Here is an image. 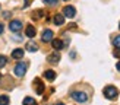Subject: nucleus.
<instances>
[{
    "instance_id": "f257e3e1",
    "label": "nucleus",
    "mask_w": 120,
    "mask_h": 105,
    "mask_svg": "<svg viewBox=\"0 0 120 105\" xmlns=\"http://www.w3.org/2000/svg\"><path fill=\"white\" fill-rule=\"evenodd\" d=\"M103 93H104V96H105L107 99H114V98L119 95V91H117V88H116V86L109 85V86H105V88H104Z\"/></svg>"
},
{
    "instance_id": "f03ea898",
    "label": "nucleus",
    "mask_w": 120,
    "mask_h": 105,
    "mask_svg": "<svg viewBox=\"0 0 120 105\" xmlns=\"http://www.w3.org/2000/svg\"><path fill=\"white\" fill-rule=\"evenodd\" d=\"M26 69H28V64L23 63V61H19V63L15 66L13 72H15V74L18 76V77H23V76H25V73H26Z\"/></svg>"
},
{
    "instance_id": "7ed1b4c3",
    "label": "nucleus",
    "mask_w": 120,
    "mask_h": 105,
    "mask_svg": "<svg viewBox=\"0 0 120 105\" xmlns=\"http://www.w3.org/2000/svg\"><path fill=\"white\" fill-rule=\"evenodd\" d=\"M70 98L73 99V101L76 102H79V104H83V102H86L88 101V95L85 92H81V91H76V92H72V95Z\"/></svg>"
},
{
    "instance_id": "20e7f679",
    "label": "nucleus",
    "mask_w": 120,
    "mask_h": 105,
    "mask_svg": "<svg viewBox=\"0 0 120 105\" xmlns=\"http://www.w3.org/2000/svg\"><path fill=\"white\" fill-rule=\"evenodd\" d=\"M75 15H76V9L73 6H64V9H63V16L64 18H73Z\"/></svg>"
},
{
    "instance_id": "39448f33",
    "label": "nucleus",
    "mask_w": 120,
    "mask_h": 105,
    "mask_svg": "<svg viewBox=\"0 0 120 105\" xmlns=\"http://www.w3.org/2000/svg\"><path fill=\"white\" fill-rule=\"evenodd\" d=\"M9 29L12 32H19L21 29H22V22L21 21H12L9 23Z\"/></svg>"
},
{
    "instance_id": "423d86ee",
    "label": "nucleus",
    "mask_w": 120,
    "mask_h": 105,
    "mask_svg": "<svg viewBox=\"0 0 120 105\" xmlns=\"http://www.w3.org/2000/svg\"><path fill=\"white\" fill-rule=\"evenodd\" d=\"M41 39H43L44 42H50V41L53 39V31L51 29H44L43 35H41Z\"/></svg>"
},
{
    "instance_id": "0eeeda50",
    "label": "nucleus",
    "mask_w": 120,
    "mask_h": 105,
    "mask_svg": "<svg viewBox=\"0 0 120 105\" xmlns=\"http://www.w3.org/2000/svg\"><path fill=\"white\" fill-rule=\"evenodd\" d=\"M34 86H35V92H37L38 95H41V93L44 92V83L40 79H35L34 80Z\"/></svg>"
},
{
    "instance_id": "6e6552de",
    "label": "nucleus",
    "mask_w": 120,
    "mask_h": 105,
    "mask_svg": "<svg viewBox=\"0 0 120 105\" xmlns=\"http://www.w3.org/2000/svg\"><path fill=\"white\" fill-rule=\"evenodd\" d=\"M50 42H51V45H53V48H54L56 51H59V50H62L63 48V47H64V42H63V41L62 39H54V38H53L51 41H50Z\"/></svg>"
},
{
    "instance_id": "1a4fd4ad",
    "label": "nucleus",
    "mask_w": 120,
    "mask_h": 105,
    "mask_svg": "<svg viewBox=\"0 0 120 105\" xmlns=\"http://www.w3.org/2000/svg\"><path fill=\"white\" fill-rule=\"evenodd\" d=\"M47 61L51 63V64L59 63V61H60V54H59V52H51V54L47 57Z\"/></svg>"
},
{
    "instance_id": "9d476101",
    "label": "nucleus",
    "mask_w": 120,
    "mask_h": 105,
    "mask_svg": "<svg viewBox=\"0 0 120 105\" xmlns=\"http://www.w3.org/2000/svg\"><path fill=\"white\" fill-rule=\"evenodd\" d=\"M35 34H37L35 28H34L32 25H28V26H26V29H25V35H26L28 38H34V37H35Z\"/></svg>"
},
{
    "instance_id": "9b49d317",
    "label": "nucleus",
    "mask_w": 120,
    "mask_h": 105,
    "mask_svg": "<svg viewBox=\"0 0 120 105\" xmlns=\"http://www.w3.org/2000/svg\"><path fill=\"white\" fill-rule=\"evenodd\" d=\"M44 77L47 80L53 82V80L56 79V72H54V70H45V72H44Z\"/></svg>"
},
{
    "instance_id": "f8f14e48",
    "label": "nucleus",
    "mask_w": 120,
    "mask_h": 105,
    "mask_svg": "<svg viewBox=\"0 0 120 105\" xmlns=\"http://www.w3.org/2000/svg\"><path fill=\"white\" fill-rule=\"evenodd\" d=\"M23 54H25V52H23V50H22V48H16V50L12 51V57L16 58V60H18V58H22V57H23Z\"/></svg>"
},
{
    "instance_id": "ddd939ff",
    "label": "nucleus",
    "mask_w": 120,
    "mask_h": 105,
    "mask_svg": "<svg viewBox=\"0 0 120 105\" xmlns=\"http://www.w3.org/2000/svg\"><path fill=\"white\" fill-rule=\"evenodd\" d=\"M26 50L29 52H35V51H38V45L34 42V41H29V42L26 44Z\"/></svg>"
},
{
    "instance_id": "4468645a",
    "label": "nucleus",
    "mask_w": 120,
    "mask_h": 105,
    "mask_svg": "<svg viewBox=\"0 0 120 105\" xmlns=\"http://www.w3.org/2000/svg\"><path fill=\"white\" fill-rule=\"evenodd\" d=\"M53 22H54L57 26L63 25V23H64V16H63V15H56L54 18H53Z\"/></svg>"
},
{
    "instance_id": "2eb2a0df",
    "label": "nucleus",
    "mask_w": 120,
    "mask_h": 105,
    "mask_svg": "<svg viewBox=\"0 0 120 105\" xmlns=\"http://www.w3.org/2000/svg\"><path fill=\"white\" fill-rule=\"evenodd\" d=\"M9 102H10V99H9L8 95H2V96H0V105H9Z\"/></svg>"
},
{
    "instance_id": "dca6fc26",
    "label": "nucleus",
    "mask_w": 120,
    "mask_h": 105,
    "mask_svg": "<svg viewBox=\"0 0 120 105\" xmlns=\"http://www.w3.org/2000/svg\"><path fill=\"white\" fill-rule=\"evenodd\" d=\"M23 105H35V99L31 98V96H26L23 99Z\"/></svg>"
},
{
    "instance_id": "f3484780",
    "label": "nucleus",
    "mask_w": 120,
    "mask_h": 105,
    "mask_svg": "<svg viewBox=\"0 0 120 105\" xmlns=\"http://www.w3.org/2000/svg\"><path fill=\"white\" fill-rule=\"evenodd\" d=\"M6 64H8V57H6V56H0V69L4 67Z\"/></svg>"
},
{
    "instance_id": "a211bd4d",
    "label": "nucleus",
    "mask_w": 120,
    "mask_h": 105,
    "mask_svg": "<svg viewBox=\"0 0 120 105\" xmlns=\"http://www.w3.org/2000/svg\"><path fill=\"white\" fill-rule=\"evenodd\" d=\"M43 15H44V12H43V10H35L34 13H32V18H34V19H40V18L43 16Z\"/></svg>"
},
{
    "instance_id": "6ab92c4d",
    "label": "nucleus",
    "mask_w": 120,
    "mask_h": 105,
    "mask_svg": "<svg viewBox=\"0 0 120 105\" xmlns=\"http://www.w3.org/2000/svg\"><path fill=\"white\" fill-rule=\"evenodd\" d=\"M113 45H114L116 48H120V35H117V37L113 38Z\"/></svg>"
},
{
    "instance_id": "aec40b11",
    "label": "nucleus",
    "mask_w": 120,
    "mask_h": 105,
    "mask_svg": "<svg viewBox=\"0 0 120 105\" xmlns=\"http://www.w3.org/2000/svg\"><path fill=\"white\" fill-rule=\"evenodd\" d=\"M44 3L49 4V6H56L59 3V0H44Z\"/></svg>"
},
{
    "instance_id": "412c9836",
    "label": "nucleus",
    "mask_w": 120,
    "mask_h": 105,
    "mask_svg": "<svg viewBox=\"0 0 120 105\" xmlns=\"http://www.w3.org/2000/svg\"><path fill=\"white\" fill-rule=\"evenodd\" d=\"M113 56L117 57V58H120V48H116V50H114V52H113Z\"/></svg>"
},
{
    "instance_id": "4be33fe9",
    "label": "nucleus",
    "mask_w": 120,
    "mask_h": 105,
    "mask_svg": "<svg viewBox=\"0 0 120 105\" xmlns=\"http://www.w3.org/2000/svg\"><path fill=\"white\" fill-rule=\"evenodd\" d=\"M3 29H4V26H3V23H0V35L3 34Z\"/></svg>"
},
{
    "instance_id": "5701e85b",
    "label": "nucleus",
    "mask_w": 120,
    "mask_h": 105,
    "mask_svg": "<svg viewBox=\"0 0 120 105\" xmlns=\"http://www.w3.org/2000/svg\"><path fill=\"white\" fill-rule=\"evenodd\" d=\"M8 16H10V13H9V12H4V13H3V18H8Z\"/></svg>"
},
{
    "instance_id": "b1692460",
    "label": "nucleus",
    "mask_w": 120,
    "mask_h": 105,
    "mask_svg": "<svg viewBox=\"0 0 120 105\" xmlns=\"http://www.w3.org/2000/svg\"><path fill=\"white\" fill-rule=\"evenodd\" d=\"M116 69H117V70H119V72H120V61H119V63L116 64Z\"/></svg>"
},
{
    "instance_id": "393cba45",
    "label": "nucleus",
    "mask_w": 120,
    "mask_h": 105,
    "mask_svg": "<svg viewBox=\"0 0 120 105\" xmlns=\"http://www.w3.org/2000/svg\"><path fill=\"white\" fill-rule=\"evenodd\" d=\"M57 105H64V104H63V102H59V104H57Z\"/></svg>"
},
{
    "instance_id": "a878e982",
    "label": "nucleus",
    "mask_w": 120,
    "mask_h": 105,
    "mask_svg": "<svg viewBox=\"0 0 120 105\" xmlns=\"http://www.w3.org/2000/svg\"><path fill=\"white\" fill-rule=\"evenodd\" d=\"M0 80H2V74H0Z\"/></svg>"
},
{
    "instance_id": "bb28decb",
    "label": "nucleus",
    "mask_w": 120,
    "mask_h": 105,
    "mask_svg": "<svg viewBox=\"0 0 120 105\" xmlns=\"http://www.w3.org/2000/svg\"><path fill=\"white\" fill-rule=\"evenodd\" d=\"M119 28H120V23H119Z\"/></svg>"
}]
</instances>
